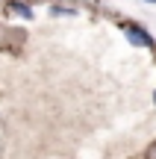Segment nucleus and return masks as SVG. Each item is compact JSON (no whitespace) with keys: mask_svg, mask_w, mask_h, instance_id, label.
Instances as JSON below:
<instances>
[{"mask_svg":"<svg viewBox=\"0 0 156 159\" xmlns=\"http://www.w3.org/2000/svg\"><path fill=\"white\" fill-rule=\"evenodd\" d=\"M124 33H127V41L136 44V47H145V50H153V47H156L153 35L147 33L141 24H124Z\"/></svg>","mask_w":156,"mask_h":159,"instance_id":"nucleus-1","label":"nucleus"},{"mask_svg":"<svg viewBox=\"0 0 156 159\" xmlns=\"http://www.w3.org/2000/svg\"><path fill=\"white\" fill-rule=\"evenodd\" d=\"M6 9H9L12 15H21V18H33V6H29V3H21V0H9V3H6Z\"/></svg>","mask_w":156,"mask_h":159,"instance_id":"nucleus-2","label":"nucleus"},{"mask_svg":"<svg viewBox=\"0 0 156 159\" xmlns=\"http://www.w3.org/2000/svg\"><path fill=\"white\" fill-rule=\"evenodd\" d=\"M53 15H74V9H68V6H53Z\"/></svg>","mask_w":156,"mask_h":159,"instance_id":"nucleus-3","label":"nucleus"},{"mask_svg":"<svg viewBox=\"0 0 156 159\" xmlns=\"http://www.w3.org/2000/svg\"><path fill=\"white\" fill-rule=\"evenodd\" d=\"M153 103H156V91H153Z\"/></svg>","mask_w":156,"mask_h":159,"instance_id":"nucleus-4","label":"nucleus"},{"mask_svg":"<svg viewBox=\"0 0 156 159\" xmlns=\"http://www.w3.org/2000/svg\"><path fill=\"white\" fill-rule=\"evenodd\" d=\"M147 3H156V0H147Z\"/></svg>","mask_w":156,"mask_h":159,"instance_id":"nucleus-5","label":"nucleus"}]
</instances>
